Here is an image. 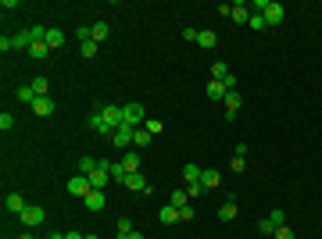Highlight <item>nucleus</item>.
Returning a JSON list of instances; mask_svg holds the SVG:
<instances>
[{
    "label": "nucleus",
    "instance_id": "obj_17",
    "mask_svg": "<svg viewBox=\"0 0 322 239\" xmlns=\"http://www.w3.org/2000/svg\"><path fill=\"white\" fill-rule=\"evenodd\" d=\"M47 47H50V50H61V47H65V32H61V29H47Z\"/></svg>",
    "mask_w": 322,
    "mask_h": 239
},
{
    "label": "nucleus",
    "instance_id": "obj_45",
    "mask_svg": "<svg viewBox=\"0 0 322 239\" xmlns=\"http://www.w3.org/2000/svg\"><path fill=\"white\" fill-rule=\"evenodd\" d=\"M126 239H147V236L144 232H133V236H126Z\"/></svg>",
    "mask_w": 322,
    "mask_h": 239
},
{
    "label": "nucleus",
    "instance_id": "obj_44",
    "mask_svg": "<svg viewBox=\"0 0 322 239\" xmlns=\"http://www.w3.org/2000/svg\"><path fill=\"white\" fill-rule=\"evenodd\" d=\"M47 239H65V232H50V236H47Z\"/></svg>",
    "mask_w": 322,
    "mask_h": 239
},
{
    "label": "nucleus",
    "instance_id": "obj_31",
    "mask_svg": "<svg viewBox=\"0 0 322 239\" xmlns=\"http://www.w3.org/2000/svg\"><path fill=\"white\" fill-rule=\"evenodd\" d=\"M226 75H229V65L226 61H215L211 65V79H226Z\"/></svg>",
    "mask_w": 322,
    "mask_h": 239
},
{
    "label": "nucleus",
    "instance_id": "obj_36",
    "mask_svg": "<svg viewBox=\"0 0 322 239\" xmlns=\"http://www.w3.org/2000/svg\"><path fill=\"white\" fill-rule=\"evenodd\" d=\"M258 232H261V236H276V225H272L269 218H261V222H258Z\"/></svg>",
    "mask_w": 322,
    "mask_h": 239
},
{
    "label": "nucleus",
    "instance_id": "obj_3",
    "mask_svg": "<svg viewBox=\"0 0 322 239\" xmlns=\"http://www.w3.org/2000/svg\"><path fill=\"white\" fill-rule=\"evenodd\" d=\"M18 222H22L25 229H36V225H43V222H47V211H43V207H36V204H29V207L18 214Z\"/></svg>",
    "mask_w": 322,
    "mask_h": 239
},
{
    "label": "nucleus",
    "instance_id": "obj_40",
    "mask_svg": "<svg viewBox=\"0 0 322 239\" xmlns=\"http://www.w3.org/2000/svg\"><path fill=\"white\" fill-rule=\"evenodd\" d=\"M186 193H190V196H201V193H204V186H201V182H190V186H186Z\"/></svg>",
    "mask_w": 322,
    "mask_h": 239
},
{
    "label": "nucleus",
    "instance_id": "obj_2",
    "mask_svg": "<svg viewBox=\"0 0 322 239\" xmlns=\"http://www.w3.org/2000/svg\"><path fill=\"white\" fill-rule=\"evenodd\" d=\"M122 118H126V125H133V129H136V125H144V122H147V111H144V104H136V100H133V104H122Z\"/></svg>",
    "mask_w": 322,
    "mask_h": 239
},
{
    "label": "nucleus",
    "instance_id": "obj_25",
    "mask_svg": "<svg viewBox=\"0 0 322 239\" xmlns=\"http://www.w3.org/2000/svg\"><path fill=\"white\" fill-rule=\"evenodd\" d=\"M168 204H172V207H186V204H190V193H186V189H172V200H168Z\"/></svg>",
    "mask_w": 322,
    "mask_h": 239
},
{
    "label": "nucleus",
    "instance_id": "obj_12",
    "mask_svg": "<svg viewBox=\"0 0 322 239\" xmlns=\"http://www.w3.org/2000/svg\"><path fill=\"white\" fill-rule=\"evenodd\" d=\"M4 207H7L11 214H22L29 204H25V196H22V193H7V204H4Z\"/></svg>",
    "mask_w": 322,
    "mask_h": 239
},
{
    "label": "nucleus",
    "instance_id": "obj_6",
    "mask_svg": "<svg viewBox=\"0 0 322 239\" xmlns=\"http://www.w3.org/2000/svg\"><path fill=\"white\" fill-rule=\"evenodd\" d=\"M90 189H93V186H90V175H72V178H68V193H72V196L82 200Z\"/></svg>",
    "mask_w": 322,
    "mask_h": 239
},
{
    "label": "nucleus",
    "instance_id": "obj_42",
    "mask_svg": "<svg viewBox=\"0 0 322 239\" xmlns=\"http://www.w3.org/2000/svg\"><path fill=\"white\" fill-rule=\"evenodd\" d=\"M243 168H247V161H243V157H237V154H233V171H243Z\"/></svg>",
    "mask_w": 322,
    "mask_h": 239
},
{
    "label": "nucleus",
    "instance_id": "obj_7",
    "mask_svg": "<svg viewBox=\"0 0 322 239\" xmlns=\"http://www.w3.org/2000/svg\"><path fill=\"white\" fill-rule=\"evenodd\" d=\"M133 136H136V129H133V125H122L111 140H115V147H118V150H129V147H133Z\"/></svg>",
    "mask_w": 322,
    "mask_h": 239
},
{
    "label": "nucleus",
    "instance_id": "obj_46",
    "mask_svg": "<svg viewBox=\"0 0 322 239\" xmlns=\"http://www.w3.org/2000/svg\"><path fill=\"white\" fill-rule=\"evenodd\" d=\"M86 239H100V236H86Z\"/></svg>",
    "mask_w": 322,
    "mask_h": 239
},
{
    "label": "nucleus",
    "instance_id": "obj_10",
    "mask_svg": "<svg viewBox=\"0 0 322 239\" xmlns=\"http://www.w3.org/2000/svg\"><path fill=\"white\" fill-rule=\"evenodd\" d=\"M147 186H151V182H147V175H144V171H129V175H126V189H133V193H144Z\"/></svg>",
    "mask_w": 322,
    "mask_h": 239
},
{
    "label": "nucleus",
    "instance_id": "obj_43",
    "mask_svg": "<svg viewBox=\"0 0 322 239\" xmlns=\"http://www.w3.org/2000/svg\"><path fill=\"white\" fill-rule=\"evenodd\" d=\"M65 239H86L82 232H65Z\"/></svg>",
    "mask_w": 322,
    "mask_h": 239
},
{
    "label": "nucleus",
    "instance_id": "obj_5",
    "mask_svg": "<svg viewBox=\"0 0 322 239\" xmlns=\"http://www.w3.org/2000/svg\"><path fill=\"white\" fill-rule=\"evenodd\" d=\"M54 111H58V104H54L50 96H36V100H32V114H36V118H50Z\"/></svg>",
    "mask_w": 322,
    "mask_h": 239
},
{
    "label": "nucleus",
    "instance_id": "obj_1",
    "mask_svg": "<svg viewBox=\"0 0 322 239\" xmlns=\"http://www.w3.org/2000/svg\"><path fill=\"white\" fill-rule=\"evenodd\" d=\"M100 114H104V122H108L111 132H118V129L126 125V118H122V104H100Z\"/></svg>",
    "mask_w": 322,
    "mask_h": 239
},
{
    "label": "nucleus",
    "instance_id": "obj_35",
    "mask_svg": "<svg viewBox=\"0 0 322 239\" xmlns=\"http://www.w3.org/2000/svg\"><path fill=\"white\" fill-rule=\"evenodd\" d=\"M269 222L279 229V225H287V211H269Z\"/></svg>",
    "mask_w": 322,
    "mask_h": 239
},
{
    "label": "nucleus",
    "instance_id": "obj_39",
    "mask_svg": "<svg viewBox=\"0 0 322 239\" xmlns=\"http://www.w3.org/2000/svg\"><path fill=\"white\" fill-rule=\"evenodd\" d=\"M11 125H14V118H11V114H7V111H4V114H0V129H4V132H7V129H11Z\"/></svg>",
    "mask_w": 322,
    "mask_h": 239
},
{
    "label": "nucleus",
    "instance_id": "obj_9",
    "mask_svg": "<svg viewBox=\"0 0 322 239\" xmlns=\"http://www.w3.org/2000/svg\"><path fill=\"white\" fill-rule=\"evenodd\" d=\"M90 129H93L97 136H115V132L108 129V122H104V114H100V104H97V111L90 114Z\"/></svg>",
    "mask_w": 322,
    "mask_h": 239
},
{
    "label": "nucleus",
    "instance_id": "obj_11",
    "mask_svg": "<svg viewBox=\"0 0 322 239\" xmlns=\"http://www.w3.org/2000/svg\"><path fill=\"white\" fill-rule=\"evenodd\" d=\"M201 186H204V189H215V186H222V175H219L215 168H204V171H201Z\"/></svg>",
    "mask_w": 322,
    "mask_h": 239
},
{
    "label": "nucleus",
    "instance_id": "obj_26",
    "mask_svg": "<svg viewBox=\"0 0 322 239\" xmlns=\"http://www.w3.org/2000/svg\"><path fill=\"white\" fill-rule=\"evenodd\" d=\"M100 168V161H93V157H79V175H93Z\"/></svg>",
    "mask_w": 322,
    "mask_h": 239
},
{
    "label": "nucleus",
    "instance_id": "obj_22",
    "mask_svg": "<svg viewBox=\"0 0 322 239\" xmlns=\"http://www.w3.org/2000/svg\"><path fill=\"white\" fill-rule=\"evenodd\" d=\"M201 171H204V168H197V164H186V168H183V182H186V186H190V182H201Z\"/></svg>",
    "mask_w": 322,
    "mask_h": 239
},
{
    "label": "nucleus",
    "instance_id": "obj_30",
    "mask_svg": "<svg viewBox=\"0 0 322 239\" xmlns=\"http://www.w3.org/2000/svg\"><path fill=\"white\" fill-rule=\"evenodd\" d=\"M247 25H251L254 32H261V29H269V22H265V14H254V11H251V22H247Z\"/></svg>",
    "mask_w": 322,
    "mask_h": 239
},
{
    "label": "nucleus",
    "instance_id": "obj_34",
    "mask_svg": "<svg viewBox=\"0 0 322 239\" xmlns=\"http://www.w3.org/2000/svg\"><path fill=\"white\" fill-rule=\"evenodd\" d=\"M133 232H136V229H133V222H129V218H122V222H118V239L133 236Z\"/></svg>",
    "mask_w": 322,
    "mask_h": 239
},
{
    "label": "nucleus",
    "instance_id": "obj_20",
    "mask_svg": "<svg viewBox=\"0 0 322 239\" xmlns=\"http://www.w3.org/2000/svg\"><path fill=\"white\" fill-rule=\"evenodd\" d=\"M219 43V36L211 32V29H201V36H197V47H204V50H211Z\"/></svg>",
    "mask_w": 322,
    "mask_h": 239
},
{
    "label": "nucleus",
    "instance_id": "obj_23",
    "mask_svg": "<svg viewBox=\"0 0 322 239\" xmlns=\"http://www.w3.org/2000/svg\"><path fill=\"white\" fill-rule=\"evenodd\" d=\"M29 86H32V93H36V96H47V93H50V82L43 79V75H36Z\"/></svg>",
    "mask_w": 322,
    "mask_h": 239
},
{
    "label": "nucleus",
    "instance_id": "obj_8",
    "mask_svg": "<svg viewBox=\"0 0 322 239\" xmlns=\"http://www.w3.org/2000/svg\"><path fill=\"white\" fill-rule=\"evenodd\" d=\"M82 204H86V211H104L108 196H104V189H90V193L82 196Z\"/></svg>",
    "mask_w": 322,
    "mask_h": 239
},
{
    "label": "nucleus",
    "instance_id": "obj_16",
    "mask_svg": "<svg viewBox=\"0 0 322 239\" xmlns=\"http://www.w3.org/2000/svg\"><path fill=\"white\" fill-rule=\"evenodd\" d=\"M229 18H233L237 25H247V22H251V11H247V4H233V11H229Z\"/></svg>",
    "mask_w": 322,
    "mask_h": 239
},
{
    "label": "nucleus",
    "instance_id": "obj_33",
    "mask_svg": "<svg viewBox=\"0 0 322 239\" xmlns=\"http://www.w3.org/2000/svg\"><path fill=\"white\" fill-rule=\"evenodd\" d=\"M140 129H147V132H151V136H158L161 129H165V122H158V118H147V122H144V125H140Z\"/></svg>",
    "mask_w": 322,
    "mask_h": 239
},
{
    "label": "nucleus",
    "instance_id": "obj_41",
    "mask_svg": "<svg viewBox=\"0 0 322 239\" xmlns=\"http://www.w3.org/2000/svg\"><path fill=\"white\" fill-rule=\"evenodd\" d=\"M276 239H294V232H290L287 225H279V229H276Z\"/></svg>",
    "mask_w": 322,
    "mask_h": 239
},
{
    "label": "nucleus",
    "instance_id": "obj_21",
    "mask_svg": "<svg viewBox=\"0 0 322 239\" xmlns=\"http://www.w3.org/2000/svg\"><path fill=\"white\" fill-rule=\"evenodd\" d=\"M144 147H151V132H147V129H136V136H133V150H144Z\"/></svg>",
    "mask_w": 322,
    "mask_h": 239
},
{
    "label": "nucleus",
    "instance_id": "obj_27",
    "mask_svg": "<svg viewBox=\"0 0 322 239\" xmlns=\"http://www.w3.org/2000/svg\"><path fill=\"white\" fill-rule=\"evenodd\" d=\"M47 54H50V47H47V43H32V47H29V57H36V61H43Z\"/></svg>",
    "mask_w": 322,
    "mask_h": 239
},
{
    "label": "nucleus",
    "instance_id": "obj_24",
    "mask_svg": "<svg viewBox=\"0 0 322 239\" xmlns=\"http://www.w3.org/2000/svg\"><path fill=\"white\" fill-rule=\"evenodd\" d=\"M90 32H93V39L100 43V39H108V32H111V25H108V22H93V29H90Z\"/></svg>",
    "mask_w": 322,
    "mask_h": 239
},
{
    "label": "nucleus",
    "instance_id": "obj_4",
    "mask_svg": "<svg viewBox=\"0 0 322 239\" xmlns=\"http://www.w3.org/2000/svg\"><path fill=\"white\" fill-rule=\"evenodd\" d=\"M258 14H265V22H269V29H272V25H279V22H283V14H287V7H283L279 0H265V7H261Z\"/></svg>",
    "mask_w": 322,
    "mask_h": 239
},
{
    "label": "nucleus",
    "instance_id": "obj_29",
    "mask_svg": "<svg viewBox=\"0 0 322 239\" xmlns=\"http://www.w3.org/2000/svg\"><path fill=\"white\" fill-rule=\"evenodd\" d=\"M122 168H126V171H140V154H126V157H122Z\"/></svg>",
    "mask_w": 322,
    "mask_h": 239
},
{
    "label": "nucleus",
    "instance_id": "obj_19",
    "mask_svg": "<svg viewBox=\"0 0 322 239\" xmlns=\"http://www.w3.org/2000/svg\"><path fill=\"white\" fill-rule=\"evenodd\" d=\"M226 93H229V89H226V86H222L219 79L208 82V100H226Z\"/></svg>",
    "mask_w": 322,
    "mask_h": 239
},
{
    "label": "nucleus",
    "instance_id": "obj_18",
    "mask_svg": "<svg viewBox=\"0 0 322 239\" xmlns=\"http://www.w3.org/2000/svg\"><path fill=\"white\" fill-rule=\"evenodd\" d=\"M219 218H222V222H233V218H237V196H229V200L219 207Z\"/></svg>",
    "mask_w": 322,
    "mask_h": 239
},
{
    "label": "nucleus",
    "instance_id": "obj_13",
    "mask_svg": "<svg viewBox=\"0 0 322 239\" xmlns=\"http://www.w3.org/2000/svg\"><path fill=\"white\" fill-rule=\"evenodd\" d=\"M240 93H237V89H233V93H226V118H229V122H233V118H237V111H240Z\"/></svg>",
    "mask_w": 322,
    "mask_h": 239
},
{
    "label": "nucleus",
    "instance_id": "obj_28",
    "mask_svg": "<svg viewBox=\"0 0 322 239\" xmlns=\"http://www.w3.org/2000/svg\"><path fill=\"white\" fill-rule=\"evenodd\" d=\"M14 96H18L22 104H29V107H32V100H36V93H32V86H18V93H14Z\"/></svg>",
    "mask_w": 322,
    "mask_h": 239
},
{
    "label": "nucleus",
    "instance_id": "obj_15",
    "mask_svg": "<svg viewBox=\"0 0 322 239\" xmlns=\"http://www.w3.org/2000/svg\"><path fill=\"white\" fill-rule=\"evenodd\" d=\"M108 182H111V171H108V168H97V171L90 175V186H93V189H104Z\"/></svg>",
    "mask_w": 322,
    "mask_h": 239
},
{
    "label": "nucleus",
    "instance_id": "obj_37",
    "mask_svg": "<svg viewBox=\"0 0 322 239\" xmlns=\"http://www.w3.org/2000/svg\"><path fill=\"white\" fill-rule=\"evenodd\" d=\"M193 214H197V211H193L190 204H186V207H179V222H193Z\"/></svg>",
    "mask_w": 322,
    "mask_h": 239
},
{
    "label": "nucleus",
    "instance_id": "obj_32",
    "mask_svg": "<svg viewBox=\"0 0 322 239\" xmlns=\"http://www.w3.org/2000/svg\"><path fill=\"white\" fill-rule=\"evenodd\" d=\"M79 50H82V57H97V50H100V43H97V39H86V43H82Z\"/></svg>",
    "mask_w": 322,
    "mask_h": 239
},
{
    "label": "nucleus",
    "instance_id": "obj_14",
    "mask_svg": "<svg viewBox=\"0 0 322 239\" xmlns=\"http://www.w3.org/2000/svg\"><path fill=\"white\" fill-rule=\"evenodd\" d=\"M158 222H161V225H175V222H179V207L165 204V207L158 211Z\"/></svg>",
    "mask_w": 322,
    "mask_h": 239
},
{
    "label": "nucleus",
    "instance_id": "obj_38",
    "mask_svg": "<svg viewBox=\"0 0 322 239\" xmlns=\"http://www.w3.org/2000/svg\"><path fill=\"white\" fill-rule=\"evenodd\" d=\"M197 36H201V29H183V39H190V43H197Z\"/></svg>",
    "mask_w": 322,
    "mask_h": 239
}]
</instances>
